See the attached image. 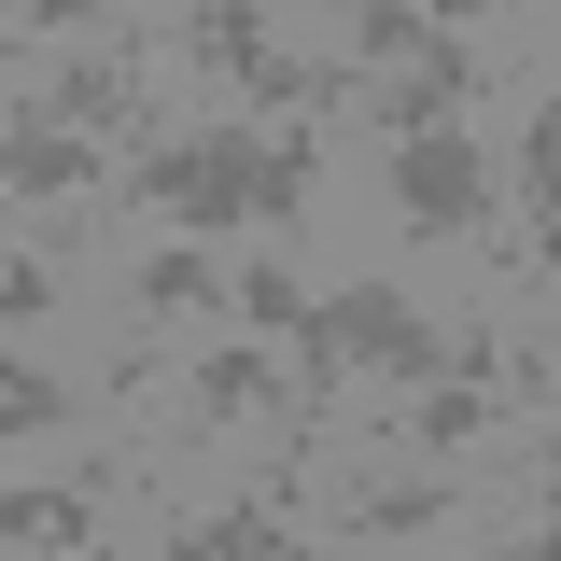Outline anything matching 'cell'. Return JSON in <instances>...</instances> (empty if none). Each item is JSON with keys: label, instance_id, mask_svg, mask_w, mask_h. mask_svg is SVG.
I'll use <instances>...</instances> for the list:
<instances>
[{"label": "cell", "instance_id": "277c9868", "mask_svg": "<svg viewBox=\"0 0 561 561\" xmlns=\"http://www.w3.org/2000/svg\"><path fill=\"white\" fill-rule=\"evenodd\" d=\"M491 197H505V183H491V154L463 127H408L393 140V210H408L421 239H478Z\"/></svg>", "mask_w": 561, "mask_h": 561}, {"label": "cell", "instance_id": "6da1fadb", "mask_svg": "<svg viewBox=\"0 0 561 561\" xmlns=\"http://www.w3.org/2000/svg\"><path fill=\"white\" fill-rule=\"evenodd\" d=\"M127 210L154 225H183V239H225V225H253V127H154L127 140Z\"/></svg>", "mask_w": 561, "mask_h": 561}, {"label": "cell", "instance_id": "9a60e30c", "mask_svg": "<svg viewBox=\"0 0 561 561\" xmlns=\"http://www.w3.org/2000/svg\"><path fill=\"white\" fill-rule=\"evenodd\" d=\"M84 408L57 365H28V351H0V449H28V435H57V421Z\"/></svg>", "mask_w": 561, "mask_h": 561}, {"label": "cell", "instance_id": "e0dca14e", "mask_svg": "<svg viewBox=\"0 0 561 561\" xmlns=\"http://www.w3.org/2000/svg\"><path fill=\"white\" fill-rule=\"evenodd\" d=\"M99 14H127V0H14L0 28H99Z\"/></svg>", "mask_w": 561, "mask_h": 561}, {"label": "cell", "instance_id": "7a4b0ae2", "mask_svg": "<svg viewBox=\"0 0 561 561\" xmlns=\"http://www.w3.org/2000/svg\"><path fill=\"white\" fill-rule=\"evenodd\" d=\"M140 57H154V43H99V57H28V113H57V127H84V140H154L169 113H154Z\"/></svg>", "mask_w": 561, "mask_h": 561}, {"label": "cell", "instance_id": "52a82bcc", "mask_svg": "<svg viewBox=\"0 0 561 561\" xmlns=\"http://www.w3.org/2000/svg\"><path fill=\"white\" fill-rule=\"evenodd\" d=\"M295 505H309V478H295V449H280V463H267L253 491H239V505L183 519L169 548H183V561H280V548H295Z\"/></svg>", "mask_w": 561, "mask_h": 561}, {"label": "cell", "instance_id": "30bf717a", "mask_svg": "<svg viewBox=\"0 0 561 561\" xmlns=\"http://www.w3.org/2000/svg\"><path fill=\"white\" fill-rule=\"evenodd\" d=\"M210 295H225V267H210V253L183 239V225H154V253L127 267V309H140V337H154V323H197Z\"/></svg>", "mask_w": 561, "mask_h": 561}, {"label": "cell", "instance_id": "7c38bea8", "mask_svg": "<svg viewBox=\"0 0 561 561\" xmlns=\"http://www.w3.org/2000/svg\"><path fill=\"white\" fill-rule=\"evenodd\" d=\"M309 169H323V140L309 127H253V225H309Z\"/></svg>", "mask_w": 561, "mask_h": 561}, {"label": "cell", "instance_id": "5bb4252c", "mask_svg": "<svg viewBox=\"0 0 561 561\" xmlns=\"http://www.w3.org/2000/svg\"><path fill=\"white\" fill-rule=\"evenodd\" d=\"M99 505L84 491H43V478H0V548H84Z\"/></svg>", "mask_w": 561, "mask_h": 561}, {"label": "cell", "instance_id": "2e32d148", "mask_svg": "<svg viewBox=\"0 0 561 561\" xmlns=\"http://www.w3.org/2000/svg\"><path fill=\"white\" fill-rule=\"evenodd\" d=\"M225 309H239V337H295V309H309V280L280 267V253H253V267H225Z\"/></svg>", "mask_w": 561, "mask_h": 561}, {"label": "cell", "instance_id": "4fadbf2b", "mask_svg": "<svg viewBox=\"0 0 561 561\" xmlns=\"http://www.w3.org/2000/svg\"><path fill=\"white\" fill-rule=\"evenodd\" d=\"M253 57H267V14H253V0H183V70L239 84Z\"/></svg>", "mask_w": 561, "mask_h": 561}, {"label": "cell", "instance_id": "ac0fdd59", "mask_svg": "<svg viewBox=\"0 0 561 561\" xmlns=\"http://www.w3.org/2000/svg\"><path fill=\"white\" fill-rule=\"evenodd\" d=\"M421 14H435V28H491V0H421Z\"/></svg>", "mask_w": 561, "mask_h": 561}, {"label": "cell", "instance_id": "8992f818", "mask_svg": "<svg viewBox=\"0 0 561 561\" xmlns=\"http://www.w3.org/2000/svg\"><path fill=\"white\" fill-rule=\"evenodd\" d=\"M449 505H463V491H449V478H421V463H408V478H393V463H351L323 534H337V548H408V534H435Z\"/></svg>", "mask_w": 561, "mask_h": 561}, {"label": "cell", "instance_id": "9c48e42d", "mask_svg": "<svg viewBox=\"0 0 561 561\" xmlns=\"http://www.w3.org/2000/svg\"><path fill=\"white\" fill-rule=\"evenodd\" d=\"M478 28H435L421 0H351V70H449Z\"/></svg>", "mask_w": 561, "mask_h": 561}, {"label": "cell", "instance_id": "3957f363", "mask_svg": "<svg viewBox=\"0 0 561 561\" xmlns=\"http://www.w3.org/2000/svg\"><path fill=\"white\" fill-rule=\"evenodd\" d=\"M309 323H323V351H337L351 379H435L449 365V337L421 323L393 280H351V295H309Z\"/></svg>", "mask_w": 561, "mask_h": 561}, {"label": "cell", "instance_id": "5b68a950", "mask_svg": "<svg viewBox=\"0 0 561 561\" xmlns=\"http://www.w3.org/2000/svg\"><path fill=\"white\" fill-rule=\"evenodd\" d=\"M113 183V140H84V127H57V113H0V210H70V197H99Z\"/></svg>", "mask_w": 561, "mask_h": 561}, {"label": "cell", "instance_id": "8fae6325", "mask_svg": "<svg viewBox=\"0 0 561 561\" xmlns=\"http://www.w3.org/2000/svg\"><path fill=\"white\" fill-rule=\"evenodd\" d=\"M253 408H280V393H267V337L210 351L197 379H183V421H169V435H225V421H253Z\"/></svg>", "mask_w": 561, "mask_h": 561}, {"label": "cell", "instance_id": "ba28073f", "mask_svg": "<svg viewBox=\"0 0 561 561\" xmlns=\"http://www.w3.org/2000/svg\"><path fill=\"white\" fill-rule=\"evenodd\" d=\"M478 84H491V57H478V43H463V57H449V70H351L337 99H351V113H365V127H379V140H408V127H449V113H463Z\"/></svg>", "mask_w": 561, "mask_h": 561}]
</instances>
